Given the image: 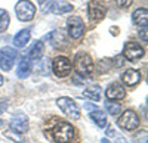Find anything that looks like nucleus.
<instances>
[{"label": "nucleus", "mask_w": 148, "mask_h": 143, "mask_svg": "<svg viewBox=\"0 0 148 143\" xmlns=\"http://www.w3.org/2000/svg\"><path fill=\"white\" fill-rule=\"evenodd\" d=\"M73 68L76 69V73L82 77H90L95 71V65H93L92 58L84 52H80V53L76 55L74 62H73Z\"/></svg>", "instance_id": "obj_1"}, {"label": "nucleus", "mask_w": 148, "mask_h": 143, "mask_svg": "<svg viewBox=\"0 0 148 143\" xmlns=\"http://www.w3.org/2000/svg\"><path fill=\"white\" fill-rule=\"evenodd\" d=\"M52 139L55 143H70L74 139V127L67 121L58 123L52 128Z\"/></svg>", "instance_id": "obj_2"}, {"label": "nucleus", "mask_w": 148, "mask_h": 143, "mask_svg": "<svg viewBox=\"0 0 148 143\" xmlns=\"http://www.w3.org/2000/svg\"><path fill=\"white\" fill-rule=\"evenodd\" d=\"M141 124V120L138 114L132 111V109H127L125 112H121L119 120H117V125L121 128V130H126V131H133V130H136Z\"/></svg>", "instance_id": "obj_3"}, {"label": "nucleus", "mask_w": 148, "mask_h": 143, "mask_svg": "<svg viewBox=\"0 0 148 143\" xmlns=\"http://www.w3.org/2000/svg\"><path fill=\"white\" fill-rule=\"evenodd\" d=\"M15 14L16 18L22 22H28L36 16V6L30 0H19L15 5Z\"/></svg>", "instance_id": "obj_4"}, {"label": "nucleus", "mask_w": 148, "mask_h": 143, "mask_svg": "<svg viewBox=\"0 0 148 143\" xmlns=\"http://www.w3.org/2000/svg\"><path fill=\"white\" fill-rule=\"evenodd\" d=\"M56 105L59 106V109L62 111L68 118H73V120H79L82 111H80V106L76 103V100H73L70 98H59L56 100Z\"/></svg>", "instance_id": "obj_5"}, {"label": "nucleus", "mask_w": 148, "mask_h": 143, "mask_svg": "<svg viewBox=\"0 0 148 143\" xmlns=\"http://www.w3.org/2000/svg\"><path fill=\"white\" fill-rule=\"evenodd\" d=\"M71 69H73V65L67 56H56L52 61V71L59 78L68 77L71 74Z\"/></svg>", "instance_id": "obj_6"}, {"label": "nucleus", "mask_w": 148, "mask_h": 143, "mask_svg": "<svg viewBox=\"0 0 148 143\" xmlns=\"http://www.w3.org/2000/svg\"><path fill=\"white\" fill-rule=\"evenodd\" d=\"M16 58H18V52L15 47H9V46L2 47L0 49V68L3 71H10L16 62Z\"/></svg>", "instance_id": "obj_7"}, {"label": "nucleus", "mask_w": 148, "mask_h": 143, "mask_svg": "<svg viewBox=\"0 0 148 143\" xmlns=\"http://www.w3.org/2000/svg\"><path fill=\"white\" fill-rule=\"evenodd\" d=\"M67 31H68V35L71 39L77 40L80 39L83 33H84V22L80 16H71L68 18L67 21Z\"/></svg>", "instance_id": "obj_8"}, {"label": "nucleus", "mask_w": 148, "mask_h": 143, "mask_svg": "<svg viewBox=\"0 0 148 143\" xmlns=\"http://www.w3.org/2000/svg\"><path fill=\"white\" fill-rule=\"evenodd\" d=\"M144 47L136 43V41H129L125 44V47H123V56H125L127 61H139V59L144 56Z\"/></svg>", "instance_id": "obj_9"}, {"label": "nucleus", "mask_w": 148, "mask_h": 143, "mask_svg": "<svg viewBox=\"0 0 148 143\" xmlns=\"http://www.w3.org/2000/svg\"><path fill=\"white\" fill-rule=\"evenodd\" d=\"M74 7L71 3H67V2H47V5H43V10L45 12H52V14H56V15H61V14H67V12H71Z\"/></svg>", "instance_id": "obj_10"}, {"label": "nucleus", "mask_w": 148, "mask_h": 143, "mask_svg": "<svg viewBox=\"0 0 148 143\" xmlns=\"http://www.w3.org/2000/svg\"><path fill=\"white\" fill-rule=\"evenodd\" d=\"M28 127H30V123H28V118L27 115L24 114H16L10 118V128L16 133H25L28 131Z\"/></svg>", "instance_id": "obj_11"}, {"label": "nucleus", "mask_w": 148, "mask_h": 143, "mask_svg": "<svg viewBox=\"0 0 148 143\" xmlns=\"http://www.w3.org/2000/svg\"><path fill=\"white\" fill-rule=\"evenodd\" d=\"M105 96L108 100H121V99H125L126 96V90L125 87H123L120 83H113V84H110L105 90Z\"/></svg>", "instance_id": "obj_12"}, {"label": "nucleus", "mask_w": 148, "mask_h": 143, "mask_svg": "<svg viewBox=\"0 0 148 143\" xmlns=\"http://www.w3.org/2000/svg\"><path fill=\"white\" fill-rule=\"evenodd\" d=\"M89 18L92 19V21H101V19H104L105 18V15H107V7L105 6H102L99 2H95V0H92V2L89 3Z\"/></svg>", "instance_id": "obj_13"}, {"label": "nucleus", "mask_w": 148, "mask_h": 143, "mask_svg": "<svg viewBox=\"0 0 148 143\" xmlns=\"http://www.w3.org/2000/svg\"><path fill=\"white\" fill-rule=\"evenodd\" d=\"M141 81V74H139V71L136 69H126L125 73L121 74V83L125 86L127 87H133V86H136L138 83Z\"/></svg>", "instance_id": "obj_14"}, {"label": "nucleus", "mask_w": 148, "mask_h": 143, "mask_svg": "<svg viewBox=\"0 0 148 143\" xmlns=\"http://www.w3.org/2000/svg\"><path fill=\"white\" fill-rule=\"evenodd\" d=\"M33 71V65H31V61L28 59V56L22 58L19 64H18V68H16V75L18 78H27Z\"/></svg>", "instance_id": "obj_15"}, {"label": "nucleus", "mask_w": 148, "mask_h": 143, "mask_svg": "<svg viewBox=\"0 0 148 143\" xmlns=\"http://www.w3.org/2000/svg\"><path fill=\"white\" fill-rule=\"evenodd\" d=\"M45 55V44L43 41L37 40L33 43V46L30 47V52H28V59L30 61H40Z\"/></svg>", "instance_id": "obj_16"}, {"label": "nucleus", "mask_w": 148, "mask_h": 143, "mask_svg": "<svg viewBox=\"0 0 148 143\" xmlns=\"http://www.w3.org/2000/svg\"><path fill=\"white\" fill-rule=\"evenodd\" d=\"M132 21L135 25L138 27H147V22H148V10L145 7H139L133 12L132 15Z\"/></svg>", "instance_id": "obj_17"}, {"label": "nucleus", "mask_w": 148, "mask_h": 143, "mask_svg": "<svg viewBox=\"0 0 148 143\" xmlns=\"http://www.w3.org/2000/svg\"><path fill=\"white\" fill-rule=\"evenodd\" d=\"M31 39V31L30 28H25V30H21L16 33V35L14 37V46L15 47H24Z\"/></svg>", "instance_id": "obj_18"}, {"label": "nucleus", "mask_w": 148, "mask_h": 143, "mask_svg": "<svg viewBox=\"0 0 148 143\" xmlns=\"http://www.w3.org/2000/svg\"><path fill=\"white\" fill-rule=\"evenodd\" d=\"M49 39H51V43L55 49H61L62 46L67 44V39L64 37V33L62 31H52L49 34Z\"/></svg>", "instance_id": "obj_19"}, {"label": "nucleus", "mask_w": 148, "mask_h": 143, "mask_svg": "<svg viewBox=\"0 0 148 143\" xmlns=\"http://www.w3.org/2000/svg\"><path fill=\"white\" fill-rule=\"evenodd\" d=\"M90 118H92V121H93L98 127H99V128H105V127H107L108 120H107V115H105L104 111H99V109L92 111V112H90Z\"/></svg>", "instance_id": "obj_20"}, {"label": "nucleus", "mask_w": 148, "mask_h": 143, "mask_svg": "<svg viewBox=\"0 0 148 143\" xmlns=\"http://www.w3.org/2000/svg\"><path fill=\"white\" fill-rule=\"evenodd\" d=\"M83 96L90 99V100H93V102H98L101 99V87L99 86H90L88 89H84Z\"/></svg>", "instance_id": "obj_21"}, {"label": "nucleus", "mask_w": 148, "mask_h": 143, "mask_svg": "<svg viewBox=\"0 0 148 143\" xmlns=\"http://www.w3.org/2000/svg\"><path fill=\"white\" fill-rule=\"evenodd\" d=\"M105 108H107L110 115L117 117V115L121 114V106H120V103L117 100H108V102H105Z\"/></svg>", "instance_id": "obj_22"}, {"label": "nucleus", "mask_w": 148, "mask_h": 143, "mask_svg": "<svg viewBox=\"0 0 148 143\" xmlns=\"http://www.w3.org/2000/svg\"><path fill=\"white\" fill-rule=\"evenodd\" d=\"M9 24H10V18L9 14L5 9H0V33H3L9 28Z\"/></svg>", "instance_id": "obj_23"}, {"label": "nucleus", "mask_w": 148, "mask_h": 143, "mask_svg": "<svg viewBox=\"0 0 148 143\" xmlns=\"http://www.w3.org/2000/svg\"><path fill=\"white\" fill-rule=\"evenodd\" d=\"M5 136L10 140H14L15 143H25V140H24V137L21 136V133H16V131H14V130H12V131L10 130L5 131Z\"/></svg>", "instance_id": "obj_24"}, {"label": "nucleus", "mask_w": 148, "mask_h": 143, "mask_svg": "<svg viewBox=\"0 0 148 143\" xmlns=\"http://www.w3.org/2000/svg\"><path fill=\"white\" fill-rule=\"evenodd\" d=\"M116 3H117L120 7H127V6L132 3V0H116Z\"/></svg>", "instance_id": "obj_25"}, {"label": "nucleus", "mask_w": 148, "mask_h": 143, "mask_svg": "<svg viewBox=\"0 0 148 143\" xmlns=\"http://www.w3.org/2000/svg\"><path fill=\"white\" fill-rule=\"evenodd\" d=\"M139 37L144 40V41H147V27H142V30H139Z\"/></svg>", "instance_id": "obj_26"}, {"label": "nucleus", "mask_w": 148, "mask_h": 143, "mask_svg": "<svg viewBox=\"0 0 148 143\" xmlns=\"http://www.w3.org/2000/svg\"><path fill=\"white\" fill-rule=\"evenodd\" d=\"M83 106H84V108H86V109H88V111H90V112L96 109V106H95V105H92V103H84Z\"/></svg>", "instance_id": "obj_27"}, {"label": "nucleus", "mask_w": 148, "mask_h": 143, "mask_svg": "<svg viewBox=\"0 0 148 143\" xmlns=\"http://www.w3.org/2000/svg\"><path fill=\"white\" fill-rule=\"evenodd\" d=\"M6 111V102H0V114H3Z\"/></svg>", "instance_id": "obj_28"}, {"label": "nucleus", "mask_w": 148, "mask_h": 143, "mask_svg": "<svg viewBox=\"0 0 148 143\" xmlns=\"http://www.w3.org/2000/svg\"><path fill=\"white\" fill-rule=\"evenodd\" d=\"M101 143H110V140H108V139H102Z\"/></svg>", "instance_id": "obj_29"}, {"label": "nucleus", "mask_w": 148, "mask_h": 143, "mask_svg": "<svg viewBox=\"0 0 148 143\" xmlns=\"http://www.w3.org/2000/svg\"><path fill=\"white\" fill-rule=\"evenodd\" d=\"M2 84H3V77L0 75V86H2Z\"/></svg>", "instance_id": "obj_30"}]
</instances>
